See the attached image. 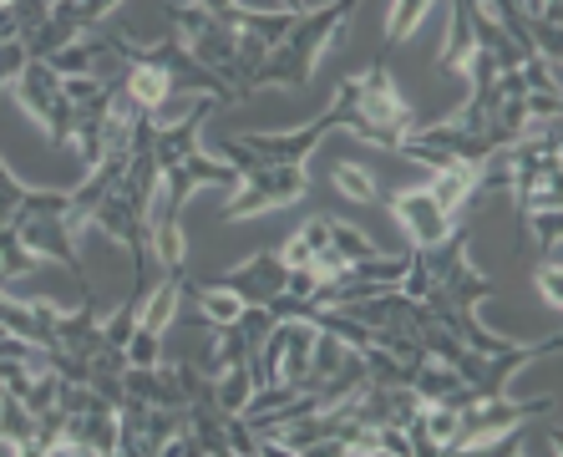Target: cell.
<instances>
[{
	"mask_svg": "<svg viewBox=\"0 0 563 457\" xmlns=\"http://www.w3.org/2000/svg\"><path fill=\"white\" fill-rule=\"evenodd\" d=\"M213 97H198L178 122H157L153 128V163H157V188L153 194V254L163 274H184V209L194 188L203 183H219V188H234L239 168L234 163H219V157L203 153V122L213 112Z\"/></svg>",
	"mask_w": 563,
	"mask_h": 457,
	"instance_id": "1",
	"label": "cell"
},
{
	"mask_svg": "<svg viewBox=\"0 0 563 457\" xmlns=\"http://www.w3.org/2000/svg\"><path fill=\"white\" fill-rule=\"evenodd\" d=\"M355 6H361V0H330V6H320V11L295 15L285 36H279L275 46L264 52V62L254 66V77L244 81V97H254V91H264V87H295V91L310 87L314 62L345 36Z\"/></svg>",
	"mask_w": 563,
	"mask_h": 457,
	"instance_id": "2",
	"label": "cell"
},
{
	"mask_svg": "<svg viewBox=\"0 0 563 457\" xmlns=\"http://www.w3.org/2000/svg\"><path fill=\"white\" fill-rule=\"evenodd\" d=\"M330 102L341 107V128L345 132H355L361 143L391 148V153L401 148V138L417 128V112H411L407 97L396 91L386 56H376V62H371L366 77H345L341 87H335V97H330Z\"/></svg>",
	"mask_w": 563,
	"mask_h": 457,
	"instance_id": "3",
	"label": "cell"
},
{
	"mask_svg": "<svg viewBox=\"0 0 563 457\" xmlns=\"http://www.w3.org/2000/svg\"><path fill=\"white\" fill-rule=\"evenodd\" d=\"M223 157L239 168V183L229 204L219 209L223 224H239V219H254V214H275V209H289L310 194V168H295V163H269V157L250 153L239 143L234 132L223 138Z\"/></svg>",
	"mask_w": 563,
	"mask_h": 457,
	"instance_id": "4",
	"label": "cell"
},
{
	"mask_svg": "<svg viewBox=\"0 0 563 457\" xmlns=\"http://www.w3.org/2000/svg\"><path fill=\"white\" fill-rule=\"evenodd\" d=\"M21 235V244L36 254V260H56L71 274H81V254H77V229H71V188H21L11 219H5Z\"/></svg>",
	"mask_w": 563,
	"mask_h": 457,
	"instance_id": "5",
	"label": "cell"
},
{
	"mask_svg": "<svg viewBox=\"0 0 563 457\" xmlns=\"http://www.w3.org/2000/svg\"><path fill=\"white\" fill-rule=\"evenodd\" d=\"M553 406V396H538V402H512L503 396H472L462 402V422H457V443L452 453H518V437L533 417H543Z\"/></svg>",
	"mask_w": 563,
	"mask_h": 457,
	"instance_id": "6",
	"label": "cell"
},
{
	"mask_svg": "<svg viewBox=\"0 0 563 457\" xmlns=\"http://www.w3.org/2000/svg\"><path fill=\"white\" fill-rule=\"evenodd\" d=\"M11 91L21 97V107H26L31 118L46 128L52 143H71V91H66V77L52 62H36V56H31Z\"/></svg>",
	"mask_w": 563,
	"mask_h": 457,
	"instance_id": "7",
	"label": "cell"
},
{
	"mask_svg": "<svg viewBox=\"0 0 563 457\" xmlns=\"http://www.w3.org/2000/svg\"><path fill=\"white\" fill-rule=\"evenodd\" d=\"M118 6L122 0H56L52 11L41 15V26L26 36V52L36 56V62H52L62 46H71L77 36H87V31L102 26Z\"/></svg>",
	"mask_w": 563,
	"mask_h": 457,
	"instance_id": "8",
	"label": "cell"
},
{
	"mask_svg": "<svg viewBox=\"0 0 563 457\" xmlns=\"http://www.w3.org/2000/svg\"><path fill=\"white\" fill-rule=\"evenodd\" d=\"M335 128H341V107L330 102L320 118H310L305 128H295V132H234V138L250 148V153L269 157V163H295V168H310V153L325 143V132H335Z\"/></svg>",
	"mask_w": 563,
	"mask_h": 457,
	"instance_id": "9",
	"label": "cell"
},
{
	"mask_svg": "<svg viewBox=\"0 0 563 457\" xmlns=\"http://www.w3.org/2000/svg\"><path fill=\"white\" fill-rule=\"evenodd\" d=\"M386 198H391V214H396V224L407 229L411 249H432L457 229V224H452L457 214H446L442 204L427 194V183H421V188H396V194H386Z\"/></svg>",
	"mask_w": 563,
	"mask_h": 457,
	"instance_id": "10",
	"label": "cell"
},
{
	"mask_svg": "<svg viewBox=\"0 0 563 457\" xmlns=\"http://www.w3.org/2000/svg\"><path fill=\"white\" fill-rule=\"evenodd\" d=\"M219 285H229L244 305H275L279 295H289V264L279 260V249H260L239 270L219 274Z\"/></svg>",
	"mask_w": 563,
	"mask_h": 457,
	"instance_id": "11",
	"label": "cell"
},
{
	"mask_svg": "<svg viewBox=\"0 0 563 457\" xmlns=\"http://www.w3.org/2000/svg\"><path fill=\"white\" fill-rule=\"evenodd\" d=\"M0 447L5 453H41V412H31L15 392L0 387Z\"/></svg>",
	"mask_w": 563,
	"mask_h": 457,
	"instance_id": "12",
	"label": "cell"
},
{
	"mask_svg": "<svg viewBox=\"0 0 563 457\" xmlns=\"http://www.w3.org/2000/svg\"><path fill=\"white\" fill-rule=\"evenodd\" d=\"M427 194H432L446 214H457L472 194H483V168H477V163H457V157H446V163H437L432 168Z\"/></svg>",
	"mask_w": 563,
	"mask_h": 457,
	"instance_id": "13",
	"label": "cell"
},
{
	"mask_svg": "<svg viewBox=\"0 0 563 457\" xmlns=\"http://www.w3.org/2000/svg\"><path fill=\"white\" fill-rule=\"evenodd\" d=\"M188 290H194L198 315H203V320H209L213 330L229 326V320H234V315L244 311V301H239V295H234L229 285H219V280H209V285H188Z\"/></svg>",
	"mask_w": 563,
	"mask_h": 457,
	"instance_id": "14",
	"label": "cell"
},
{
	"mask_svg": "<svg viewBox=\"0 0 563 457\" xmlns=\"http://www.w3.org/2000/svg\"><path fill=\"white\" fill-rule=\"evenodd\" d=\"M330 249H341L351 264H366V260H376L380 254V244L371 235H361L355 224H345V219H330Z\"/></svg>",
	"mask_w": 563,
	"mask_h": 457,
	"instance_id": "15",
	"label": "cell"
},
{
	"mask_svg": "<svg viewBox=\"0 0 563 457\" xmlns=\"http://www.w3.org/2000/svg\"><path fill=\"white\" fill-rule=\"evenodd\" d=\"M330 188H335V194H345V198H355V204H371V198L380 194L376 188V178H371V173H361L355 168V163H330Z\"/></svg>",
	"mask_w": 563,
	"mask_h": 457,
	"instance_id": "16",
	"label": "cell"
},
{
	"mask_svg": "<svg viewBox=\"0 0 563 457\" xmlns=\"http://www.w3.org/2000/svg\"><path fill=\"white\" fill-rule=\"evenodd\" d=\"M427 11H432V0H391V15H386V46L407 41L411 31L427 21Z\"/></svg>",
	"mask_w": 563,
	"mask_h": 457,
	"instance_id": "17",
	"label": "cell"
},
{
	"mask_svg": "<svg viewBox=\"0 0 563 457\" xmlns=\"http://www.w3.org/2000/svg\"><path fill=\"white\" fill-rule=\"evenodd\" d=\"M26 62H31L26 41H5V36H0V91L15 87V77L26 72Z\"/></svg>",
	"mask_w": 563,
	"mask_h": 457,
	"instance_id": "18",
	"label": "cell"
},
{
	"mask_svg": "<svg viewBox=\"0 0 563 457\" xmlns=\"http://www.w3.org/2000/svg\"><path fill=\"white\" fill-rule=\"evenodd\" d=\"M538 290L553 311H563V285H559V254H538Z\"/></svg>",
	"mask_w": 563,
	"mask_h": 457,
	"instance_id": "19",
	"label": "cell"
},
{
	"mask_svg": "<svg viewBox=\"0 0 563 457\" xmlns=\"http://www.w3.org/2000/svg\"><path fill=\"white\" fill-rule=\"evenodd\" d=\"M279 11H289V15H300V11H310V6H305V0H275Z\"/></svg>",
	"mask_w": 563,
	"mask_h": 457,
	"instance_id": "20",
	"label": "cell"
}]
</instances>
